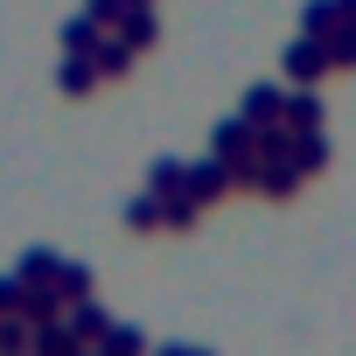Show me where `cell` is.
Returning a JSON list of instances; mask_svg holds the SVG:
<instances>
[{
    "mask_svg": "<svg viewBox=\"0 0 356 356\" xmlns=\"http://www.w3.org/2000/svg\"><path fill=\"white\" fill-rule=\"evenodd\" d=\"M35 356H77V328H56V321H35Z\"/></svg>",
    "mask_w": 356,
    "mask_h": 356,
    "instance_id": "1",
    "label": "cell"
},
{
    "mask_svg": "<svg viewBox=\"0 0 356 356\" xmlns=\"http://www.w3.org/2000/svg\"><path fill=\"white\" fill-rule=\"evenodd\" d=\"M91 35H98V22H91V15H84V22H70V29H63V42H70V56H84V49H98Z\"/></svg>",
    "mask_w": 356,
    "mask_h": 356,
    "instance_id": "2",
    "label": "cell"
},
{
    "mask_svg": "<svg viewBox=\"0 0 356 356\" xmlns=\"http://www.w3.org/2000/svg\"><path fill=\"white\" fill-rule=\"evenodd\" d=\"M126 56H133V42L119 35V42H105V49H98V70H105V77H119V70H126Z\"/></svg>",
    "mask_w": 356,
    "mask_h": 356,
    "instance_id": "3",
    "label": "cell"
},
{
    "mask_svg": "<svg viewBox=\"0 0 356 356\" xmlns=\"http://www.w3.org/2000/svg\"><path fill=\"white\" fill-rule=\"evenodd\" d=\"M224 189V168H196V182H189V203H203V196H217Z\"/></svg>",
    "mask_w": 356,
    "mask_h": 356,
    "instance_id": "4",
    "label": "cell"
},
{
    "mask_svg": "<svg viewBox=\"0 0 356 356\" xmlns=\"http://www.w3.org/2000/svg\"><path fill=\"white\" fill-rule=\"evenodd\" d=\"M105 356H140V335L133 328H105Z\"/></svg>",
    "mask_w": 356,
    "mask_h": 356,
    "instance_id": "5",
    "label": "cell"
},
{
    "mask_svg": "<svg viewBox=\"0 0 356 356\" xmlns=\"http://www.w3.org/2000/svg\"><path fill=\"white\" fill-rule=\"evenodd\" d=\"M70 328H77V335H105V328H112V321H105V314H98V307H77V314H70Z\"/></svg>",
    "mask_w": 356,
    "mask_h": 356,
    "instance_id": "6",
    "label": "cell"
},
{
    "mask_svg": "<svg viewBox=\"0 0 356 356\" xmlns=\"http://www.w3.org/2000/svg\"><path fill=\"white\" fill-rule=\"evenodd\" d=\"M63 91H91V63L70 56V63H63Z\"/></svg>",
    "mask_w": 356,
    "mask_h": 356,
    "instance_id": "7",
    "label": "cell"
},
{
    "mask_svg": "<svg viewBox=\"0 0 356 356\" xmlns=\"http://www.w3.org/2000/svg\"><path fill=\"white\" fill-rule=\"evenodd\" d=\"M342 8H349V15H356V0H342Z\"/></svg>",
    "mask_w": 356,
    "mask_h": 356,
    "instance_id": "8",
    "label": "cell"
}]
</instances>
